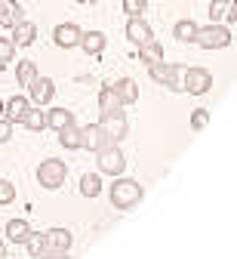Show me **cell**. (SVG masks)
<instances>
[{
	"instance_id": "obj_13",
	"label": "cell",
	"mask_w": 237,
	"mask_h": 259,
	"mask_svg": "<svg viewBox=\"0 0 237 259\" xmlns=\"http://www.w3.org/2000/svg\"><path fill=\"white\" fill-rule=\"evenodd\" d=\"M43 238H46V250H53V253H68L74 244L68 229H50V232H43Z\"/></svg>"
},
{
	"instance_id": "obj_34",
	"label": "cell",
	"mask_w": 237,
	"mask_h": 259,
	"mask_svg": "<svg viewBox=\"0 0 237 259\" xmlns=\"http://www.w3.org/2000/svg\"><path fill=\"white\" fill-rule=\"evenodd\" d=\"M40 259H68V253H53V250H46Z\"/></svg>"
},
{
	"instance_id": "obj_32",
	"label": "cell",
	"mask_w": 237,
	"mask_h": 259,
	"mask_svg": "<svg viewBox=\"0 0 237 259\" xmlns=\"http://www.w3.org/2000/svg\"><path fill=\"white\" fill-rule=\"evenodd\" d=\"M210 126V111L207 108H197L191 114V130H207Z\"/></svg>"
},
{
	"instance_id": "obj_2",
	"label": "cell",
	"mask_w": 237,
	"mask_h": 259,
	"mask_svg": "<svg viewBox=\"0 0 237 259\" xmlns=\"http://www.w3.org/2000/svg\"><path fill=\"white\" fill-rule=\"evenodd\" d=\"M231 31H228V25H219V22H213V25H207V28H197V34H194V44L200 47V50H225V47H231Z\"/></svg>"
},
{
	"instance_id": "obj_12",
	"label": "cell",
	"mask_w": 237,
	"mask_h": 259,
	"mask_svg": "<svg viewBox=\"0 0 237 259\" xmlns=\"http://www.w3.org/2000/svg\"><path fill=\"white\" fill-rule=\"evenodd\" d=\"M210 19L219 25L237 22V0H213L210 4Z\"/></svg>"
},
{
	"instance_id": "obj_25",
	"label": "cell",
	"mask_w": 237,
	"mask_h": 259,
	"mask_svg": "<svg viewBox=\"0 0 237 259\" xmlns=\"http://www.w3.org/2000/svg\"><path fill=\"white\" fill-rule=\"evenodd\" d=\"M80 194H83V198H99V194H102V176L99 173H83L80 176Z\"/></svg>"
},
{
	"instance_id": "obj_17",
	"label": "cell",
	"mask_w": 237,
	"mask_h": 259,
	"mask_svg": "<svg viewBox=\"0 0 237 259\" xmlns=\"http://www.w3.org/2000/svg\"><path fill=\"white\" fill-rule=\"evenodd\" d=\"M105 47H108V37L102 34V31H83V37H80V50H83L86 56H99Z\"/></svg>"
},
{
	"instance_id": "obj_6",
	"label": "cell",
	"mask_w": 237,
	"mask_h": 259,
	"mask_svg": "<svg viewBox=\"0 0 237 259\" xmlns=\"http://www.w3.org/2000/svg\"><path fill=\"white\" fill-rule=\"evenodd\" d=\"M185 74V83H182V90L185 93H191V96H203V93H210L213 90V74L207 71V68H185L182 71Z\"/></svg>"
},
{
	"instance_id": "obj_29",
	"label": "cell",
	"mask_w": 237,
	"mask_h": 259,
	"mask_svg": "<svg viewBox=\"0 0 237 259\" xmlns=\"http://www.w3.org/2000/svg\"><path fill=\"white\" fill-rule=\"evenodd\" d=\"M16 201V185L10 179H0V207H7Z\"/></svg>"
},
{
	"instance_id": "obj_37",
	"label": "cell",
	"mask_w": 237,
	"mask_h": 259,
	"mask_svg": "<svg viewBox=\"0 0 237 259\" xmlns=\"http://www.w3.org/2000/svg\"><path fill=\"white\" fill-rule=\"evenodd\" d=\"M4 259H7V256H4Z\"/></svg>"
},
{
	"instance_id": "obj_3",
	"label": "cell",
	"mask_w": 237,
	"mask_h": 259,
	"mask_svg": "<svg viewBox=\"0 0 237 259\" xmlns=\"http://www.w3.org/2000/svg\"><path fill=\"white\" fill-rule=\"evenodd\" d=\"M65 176H68V164L59 157H46L40 160V167H37V182L46 188V191H56L65 185Z\"/></svg>"
},
{
	"instance_id": "obj_7",
	"label": "cell",
	"mask_w": 237,
	"mask_h": 259,
	"mask_svg": "<svg viewBox=\"0 0 237 259\" xmlns=\"http://www.w3.org/2000/svg\"><path fill=\"white\" fill-rule=\"evenodd\" d=\"M80 133H83V148L92 151V154H99V151H105V148L117 145V142L105 133V126H102V123H89V126L80 130Z\"/></svg>"
},
{
	"instance_id": "obj_27",
	"label": "cell",
	"mask_w": 237,
	"mask_h": 259,
	"mask_svg": "<svg viewBox=\"0 0 237 259\" xmlns=\"http://www.w3.org/2000/svg\"><path fill=\"white\" fill-rule=\"evenodd\" d=\"M25 247H28V253H31L34 259H40V256L46 253V238H43V232H31L28 241H25Z\"/></svg>"
},
{
	"instance_id": "obj_35",
	"label": "cell",
	"mask_w": 237,
	"mask_h": 259,
	"mask_svg": "<svg viewBox=\"0 0 237 259\" xmlns=\"http://www.w3.org/2000/svg\"><path fill=\"white\" fill-rule=\"evenodd\" d=\"M7 256V247H4V241H0V259H4Z\"/></svg>"
},
{
	"instance_id": "obj_15",
	"label": "cell",
	"mask_w": 237,
	"mask_h": 259,
	"mask_svg": "<svg viewBox=\"0 0 237 259\" xmlns=\"http://www.w3.org/2000/svg\"><path fill=\"white\" fill-rule=\"evenodd\" d=\"M28 108H31V99H28V96H13V99H7L4 117H7L10 123H22V117L28 114Z\"/></svg>"
},
{
	"instance_id": "obj_20",
	"label": "cell",
	"mask_w": 237,
	"mask_h": 259,
	"mask_svg": "<svg viewBox=\"0 0 237 259\" xmlns=\"http://www.w3.org/2000/svg\"><path fill=\"white\" fill-rule=\"evenodd\" d=\"M71 123H77V117H74V111H68V108H50L46 111V126L50 130H65V126H71Z\"/></svg>"
},
{
	"instance_id": "obj_19",
	"label": "cell",
	"mask_w": 237,
	"mask_h": 259,
	"mask_svg": "<svg viewBox=\"0 0 237 259\" xmlns=\"http://www.w3.org/2000/svg\"><path fill=\"white\" fill-rule=\"evenodd\" d=\"M59 145L68 148V151H80V148H83V133H80V126L71 123V126L59 130Z\"/></svg>"
},
{
	"instance_id": "obj_31",
	"label": "cell",
	"mask_w": 237,
	"mask_h": 259,
	"mask_svg": "<svg viewBox=\"0 0 237 259\" xmlns=\"http://www.w3.org/2000/svg\"><path fill=\"white\" fill-rule=\"evenodd\" d=\"M120 4H123V13L126 16H142L145 7H148V0H120Z\"/></svg>"
},
{
	"instance_id": "obj_14",
	"label": "cell",
	"mask_w": 237,
	"mask_h": 259,
	"mask_svg": "<svg viewBox=\"0 0 237 259\" xmlns=\"http://www.w3.org/2000/svg\"><path fill=\"white\" fill-rule=\"evenodd\" d=\"M34 40H37V25H34V22L22 19V22L13 25V44L16 47H31Z\"/></svg>"
},
{
	"instance_id": "obj_4",
	"label": "cell",
	"mask_w": 237,
	"mask_h": 259,
	"mask_svg": "<svg viewBox=\"0 0 237 259\" xmlns=\"http://www.w3.org/2000/svg\"><path fill=\"white\" fill-rule=\"evenodd\" d=\"M182 71L185 68L176 65V62H154V65H148V77L154 83H160V87H169V90H182V83H179Z\"/></svg>"
},
{
	"instance_id": "obj_16",
	"label": "cell",
	"mask_w": 237,
	"mask_h": 259,
	"mask_svg": "<svg viewBox=\"0 0 237 259\" xmlns=\"http://www.w3.org/2000/svg\"><path fill=\"white\" fill-rule=\"evenodd\" d=\"M114 87V93L120 96V102H123V108L126 105H135L139 102V83H135L132 77H120L117 83H111Z\"/></svg>"
},
{
	"instance_id": "obj_30",
	"label": "cell",
	"mask_w": 237,
	"mask_h": 259,
	"mask_svg": "<svg viewBox=\"0 0 237 259\" xmlns=\"http://www.w3.org/2000/svg\"><path fill=\"white\" fill-rule=\"evenodd\" d=\"M13 56H16V44L10 37H0V65L13 62Z\"/></svg>"
},
{
	"instance_id": "obj_10",
	"label": "cell",
	"mask_w": 237,
	"mask_h": 259,
	"mask_svg": "<svg viewBox=\"0 0 237 259\" xmlns=\"http://www.w3.org/2000/svg\"><path fill=\"white\" fill-rule=\"evenodd\" d=\"M99 123L105 126V133L120 145L123 139H126V133H129V123H126V114L123 111H111V114H102L99 117Z\"/></svg>"
},
{
	"instance_id": "obj_9",
	"label": "cell",
	"mask_w": 237,
	"mask_h": 259,
	"mask_svg": "<svg viewBox=\"0 0 237 259\" xmlns=\"http://www.w3.org/2000/svg\"><path fill=\"white\" fill-rule=\"evenodd\" d=\"M80 37H83V31L74 22H62V25L53 28V40H56L59 50H74V47H80Z\"/></svg>"
},
{
	"instance_id": "obj_24",
	"label": "cell",
	"mask_w": 237,
	"mask_h": 259,
	"mask_svg": "<svg viewBox=\"0 0 237 259\" xmlns=\"http://www.w3.org/2000/svg\"><path fill=\"white\" fill-rule=\"evenodd\" d=\"M22 126L31 130V133H40V130H46V111H43V108H28V114L22 117Z\"/></svg>"
},
{
	"instance_id": "obj_23",
	"label": "cell",
	"mask_w": 237,
	"mask_h": 259,
	"mask_svg": "<svg viewBox=\"0 0 237 259\" xmlns=\"http://www.w3.org/2000/svg\"><path fill=\"white\" fill-rule=\"evenodd\" d=\"M4 235H7L13 244H25L28 235H31V225H28L25 219H10V222H7V229H4Z\"/></svg>"
},
{
	"instance_id": "obj_33",
	"label": "cell",
	"mask_w": 237,
	"mask_h": 259,
	"mask_svg": "<svg viewBox=\"0 0 237 259\" xmlns=\"http://www.w3.org/2000/svg\"><path fill=\"white\" fill-rule=\"evenodd\" d=\"M10 139H13V123H10L7 117H0V145L10 142Z\"/></svg>"
},
{
	"instance_id": "obj_5",
	"label": "cell",
	"mask_w": 237,
	"mask_h": 259,
	"mask_svg": "<svg viewBox=\"0 0 237 259\" xmlns=\"http://www.w3.org/2000/svg\"><path fill=\"white\" fill-rule=\"evenodd\" d=\"M96 160H99V173H105V176H123V170H126V157H123L120 145H111L105 151H99Z\"/></svg>"
},
{
	"instance_id": "obj_18",
	"label": "cell",
	"mask_w": 237,
	"mask_h": 259,
	"mask_svg": "<svg viewBox=\"0 0 237 259\" xmlns=\"http://www.w3.org/2000/svg\"><path fill=\"white\" fill-rule=\"evenodd\" d=\"M111 111H123V102L114 93V87H102L99 90V114H111Z\"/></svg>"
},
{
	"instance_id": "obj_21",
	"label": "cell",
	"mask_w": 237,
	"mask_h": 259,
	"mask_svg": "<svg viewBox=\"0 0 237 259\" xmlns=\"http://www.w3.org/2000/svg\"><path fill=\"white\" fill-rule=\"evenodd\" d=\"M16 22H22V7L16 0H0V28H13Z\"/></svg>"
},
{
	"instance_id": "obj_11",
	"label": "cell",
	"mask_w": 237,
	"mask_h": 259,
	"mask_svg": "<svg viewBox=\"0 0 237 259\" xmlns=\"http://www.w3.org/2000/svg\"><path fill=\"white\" fill-rule=\"evenodd\" d=\"M53 96H56V83L50 80V77H34L31 83H28V99L34 102V105H46V102H53Z\"/></svg>"
},
{
	"instance_id": "obj_1",
	"label": "cell",
	"mask_w": 237,
	"mask_h": 259,
	"mask_svg": "<svg viewBox=\"0 0 237 259\" xmlns=\"http://www.w3.org/2000/svg\"><path fill=\"white\" fill-rule=\"evenodd\" d=\"M108 198H111V207L114 210H132L145 198V188L135 182V179H126V176H114L111 188H108Z\"/></svg>"
},
{
	"instance_id": "obj_28",
	"label": "cell",
	"mask_w": 237,
	"mask_h": 259,
	"mask_svg": "<svg viewBox=\"0 0 237 259\" xmlns=\"http://www.w3.org/2000/svg\"><path fill=\"white\" fill-rule=\"evenodd\" d=\"M139 59H142V62H148V65H154V62H163V47H160L157 40H151V44L139 47Z\"/></svg>"
},
{
	"instance_id": "obj_8",
	"label": "cell",
	"mask_w": 237,
	"mask_h": 259,
	"mask_svg": "<svg viewBox=\"0 0 237 259\" xmlns=\"http://www.w3.org/2000/svg\"><path fill=\"white\" fill-rule=\"evenodd\" d=\"M126 40L135 44V47H145L154 40V28L145 22V16H129L126 22Z\"/></svg>"
},
{
	"instance_id": "obj_22",
	"label": "cell",
	"mask_w": 237,
	"mask_h": 259,
	"mask_svg": "<svg viewBox=\"0 0 237 259\" xmlns=\"http://www.w3.org/2000/svg\"><path fill=\"white\" fill-rule=\"evenodd\" d=\"M197 22L194 19H179L176 25H173V37L179 40V44H194V34H197Z\"/></svg>"
},
{
	"instance_id": "obj_26",
	"label": "cell",
	"mask_w": 237,
	"mask_h": 259,
	"mask_svg": "<svg viewBox=\"0 0 237 259\" xmlns=\"http://www.w3.org/2000/svg\"><path fill=\"white\" fill-rule=\"evenodd\" d=\"M34 77H37V65L28 62V59H22V62L16 65V80H19V87H28Z\"/></svg>"
},
{
	"instance_id": "obj_36",
	"label": "cell",
	"mask_w": 237,
	"mask_h": 259,
	"mask_svg": "<svg viewBox=\"0 0 237 259\" xmlns=\"http://www.w3.org/2000/svg\"><path fill=\"white\" fill-rule=\"evenodd\" d=\"M4 108H7V102H4V99H0V117H4Z\"/></svg>"
}]
</instances>
